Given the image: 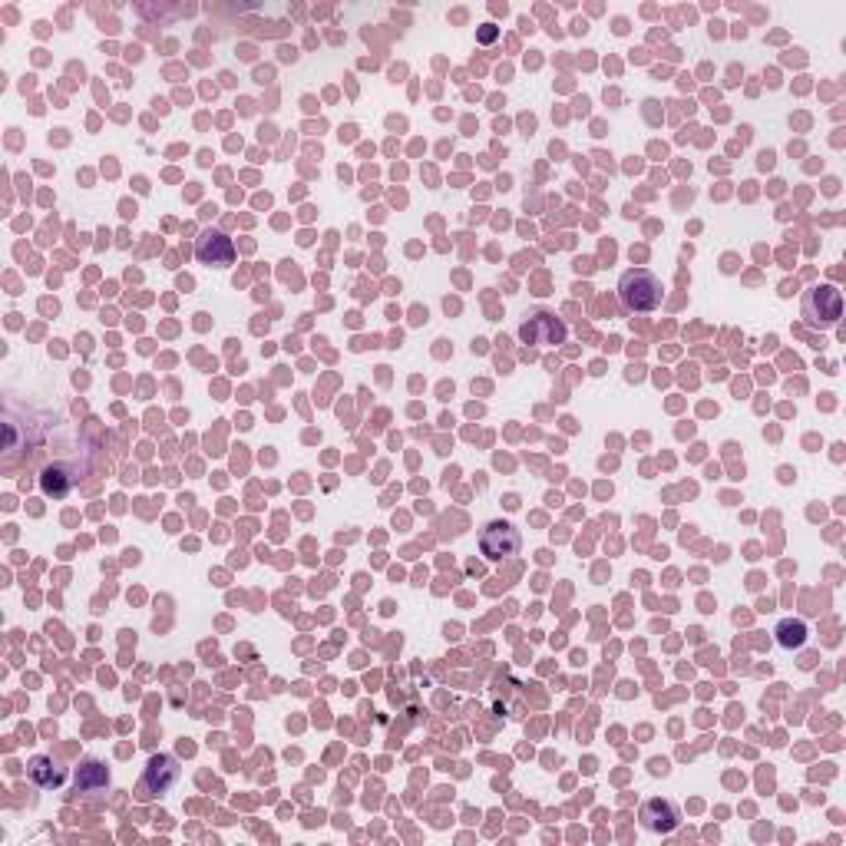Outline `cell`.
<instances>
[{
	"instance_id": "ba28073f",
	"label": "cell",
	"mask_w": 846,
	"mask_h": 846,
	"mask_svg": "<svg viewBox=\"0 0 846 846\" xmlns=\"http://www.w3.org/2000/svg\"><path fill=\"white\" fill-rule=\"evenodd\" d=\"M110 787V770H106L103 761H96V757H86L77 767V794L86 797H96L103 794V790Z\"/></svg>"
},
{
	"instance_id": "7c38bea8",
	"label": "cell",
	"mask_w": 846,
	"mask_h": 846,
	"mask_svg": "<svg viewBox=\"0 0 846 846\" xmlns=\"http://www.w3.org/2000/svg\"><path fill=\"white\" fill-rule=\"evenodd\" d=\"M480 40H483V43H490V40H496V27H490V24H486V27L480 30Z\"/></svg>"
},
{
	"instance_id": "52a82bcc",
	"label": "cell",
	"mask_w": 846,
	"mask_h": 846,
	"mask_svg": "<svg viewBox=\"0 0 846 846\" xmlns=\"http://www.w3.org/2000/svg\"><path fill=\"white\" fill-rule=\"evenodd\" d=\"M638 820H642V827L648 833H671V830H678L681 810H678L675 800L652 797V800H645L642 810H638Z\"/></svg>"
},
{
	"instance_id": "277c9868",
	"label": "cell",
	"mask_w": 846,
	"mask_h": 846,
	"mask_svg": "<svg viewBox=\"0 0 846 846\" xmlns=\"http://www.w3.org/2000/svg\"><path fill=\"white\" fill-rule=\"evenodd\" d=\"M523 549V536H519V529L513 523H506V519H493V523L483 526L480 533V552L486 559L500 562L516 556V552Z\"/></svg>"
},
{
	"instance_id": "30bf717a",
	"label": "cell",
	"mask_w": 846,
	"mask_h": 846,
	"mask_svg": "<svg viewBox=\"0 0 846 846\" xmlns=\"http://www.w3.org/2000/svg\"><path fill=\"white\" fill-rule=\"evenodd\" d=\"M774 635H777V645L784 648V652H797V648H804L807 638H810L807 622H800V618H780Z\"/></svg>"
},
{
	"instance_id": "3957f363",
	"label": "cell",
	"mask_w": 846,
	"mask_h": 846,
	"mask_svg": "<svg viewBox=\"0 0 846 846\" xmlns=\"http://www.w3.org/2000/svg\"><path fill=\"white\" fill-rule=\"evenodd\" d=\"M179 777H182V767H179L176 754H153L143 770V780H139V794L143 797L169 794V790L179 784Z\"/></svg>"
},
{
	"instance_id": "5b68a950",
	"label": "cell",
	"mask_w": 846,
	"mask_h": 846,
	"mask_svg": "<svg viewBox=\"0 0 846 846\" xmlns=\"http://www.w3.org/2000/svg\"><path fill=\"white\" fill-rule=\"evenodd\" d=\"M566 334H569L566 321L556 318L552 311H533V314H526L523 324H519V338H523V344H539V347L562 344Z\"/></svg>"
},
{
	"instance_id": "9c48e42d",
	"label": "cell",
	"mask_w": 846,
	"mask_h": 846,
	"mask_svg": "<svg viewBox=\"0 0 846 846\" xmlns=\"http://www.w3.org/2000/svg\"><path fill=\"white\" fill-rule=\"evenodd\" d=\"M27 774L30 780H34L37 787L43 790H57L63 780H67V770H63L57 761H53L50 754H37V757H30V764H27Z\"/></svg>"
},
{
	"instance_id": "6da1fadb",
	"label": "cell",
	"mask_w": 846,
	"mask_h": 846,
	"mask_svg": "<svg viewBox=\"0 0 846 846\" xmlns=\"http://www.w3.org/2000/svg\"><path fill=\"white\" fill-rule=\"evenodd\" d=\"M665 298V288H661V278L648 268H628L618 278V301H622L625 311L635 314H648L661 305Z\"/></svg>"
},
{
	"instance_id": "8992f818",
	"label": "cell",
	"mask_w": 846,
	"mask_h": 846,
	"mask_svg": "<svg viewBox=\"0 0 846 846\" xmlns=\"http://www.w3.org/2000/svg\"><path fill=\"white\" fill-rule=\"evenodd\" d=\"M195 258L209 268H229L235 262V245L225 232L205 229L199 238H195Z\"/></svg>"
},
{
	"instance_id": "7a4b0ae2",
	"label": "cell",
	"mask_w": 846,
	"mask_h": 846,
	"mask_svg": "<svg viewBox=\"0 0 846 846\" xmlns=\"http://www.w3.org/2000/svg\"><path fill=\"white\" fill-rule=\"evenodd\" d=\"M800 311H804V321L810 324V328H817V331L837 328L840 318H843L840 288L837 285H810L804 291V305H800Z\"/></svg>"
},
{
	"instance_id": "8fae6325",
	"label": "cell",
	"mask_w": 846,
	"mask_h": 846,
	"mask_svg": "<svg viewBox=\"0 0 846 846\" xmlns=\"http://www.w3.org/2000/svg\"><path fill=\"white\" fill-rule=\"evenodd\" d=\"M40 486L47 496H67L73 486V476L63 470V466H50V470L40 476Z\"/></svg>"
}]
</instances>
